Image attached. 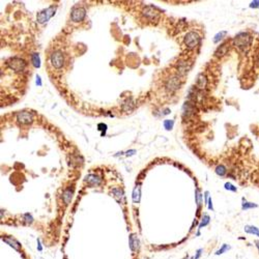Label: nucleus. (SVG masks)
I'll return each instance as SVG.
<instances>
[{
    "mask_svg": "<svg viewBox=\"0 0 259 259\" xmlns=\"http://www.w3.org/2000/svg\"><path fill=\"white\" fill-rule=\"evenodd\" d=\"M253 37L249 32H240L233 39V46L238 50L246 51L252 45Z\"/></svg>",
    "mask_w": 259,
    "mask_h": 259,
    "instance_id": "f257e3e1",
    "label": "nucleus"
},
{
    "mask_svg": "<svg viewBox=\"0 0 259 259\" xmlns=\"http://www.w3.org/2000/svg\"><path fill=\"white\" fill-rule=\"evenodd\" d=\"M50 62L55 69H60L64 64V56H63L61 51H55L53 52L50 56Z\"/></svg>",
    "mask_w": 259,
    "mask_h": 259,
    "instance_id": "f03ea898",
    "label": "nucleus"
},
{
    "mask_svg": "<svg viewBox=\"0 0 259 259\" xmlns=\"http://www.w3.org/2000/svg\"><path fill=\"white\" fill-rule=\"evenodd\" d=\"M199 41H200V36H199L196 32H193V31L187 33L186 37H185V43H186L187 47H188L189 49H194V48H196L197 46H198Z\"/></svg>",
    "mask_w": 259,
    "mask_h": 259,
    "instance_id": "7ed1b4c3",
    "label": "nucleus"
},
{
    "mask_svg": "<svg viewBox=\"0 0 259 259\" xmlns=\"http://www.w3.org/2000/svg\"><path fill=\"white\" fill-rule=\"evenodd\" d=\"M9 67H11V69L16 72H22L26 67V62L21 58H18V57H14L11 60L7 62Z\"/></svg>",
    "mask_w": 259,
    "mask_h": 259,
    "instance_id": "20e7f679",
    "label": "nucleus"
},
{
    "mask_svg": "<svg viewBox=\"0 0 259 259\" xmlns=\"http://www.w3.org/2000/svg\"><path fill=\"white\" fill-rule=\"evenodd\" d=\"M85 18V9L83 7H75L71 14V19L73 22H81Z\"/></svg>",
    "mask_w": 259,
    "mask_h": 259,
    "instance_id": "39448f33",
    "label": "nucleus"
},
{
    "mask_svg": "<svg viewBox=\"0 0 259 259\" xmlns=\"http://www.w3.org/2000/svg\"><path fill=\"white\" fill-rule=\"evenodd\" d=\"M17 119L22 124H27V123H30L32 121V115L29 112L22 111V112H19L17 114Z\"/></svg>",
    "mask_w": 259,
    "mask_h": 259,
    "instance_id": "423d86ee",
    "label": "nucleus"
},
{
    "mask_svg": "<svg viewBox=\"0 0 259 259\" xmlns=\"http://www.w3.org/2000/svg\"><path fill=\"white\" fill-rule=\"evenodd\" d=\"M179 86H180V80L177 77H172L171 79H169L166 84V88L170 91L176 90L177 88H179Z\"/></svg>",
    "mask_w": 259,
    "mask_h": 259,
    "instance_id": "0eeeda50",
    "label": "nucleus"
},
{
    "mask_svg": "<svg viewBox=\"0 0 259 259\" xmlns=\"http://www.w3.org/2000/svg\"><path fill=\"white\" fill-rule=\"evenodd\" d=\"M130 247H131V250L134 251V252L139 251L140 242H139V238H137L136 234H132V235L130 236Z\"/></svg>",
    "mask_w": 259,
    "mask_h": 259,
    "instance_id": "6e6552de",
    "label": "nucleus"
},
{
    "mask_svg": "<svg viewBox=\"0 0 259 259\" xmlns=\"http://www.w3.org/2000/svg\"><path fill=\"white\" fill-rule=\"evenodd\" d=\"M207 84V79L206 77H205L203 74H200V75L198 76V78H197V81H196V86L197 88L199 89H204L205 86H206Z\"/></svg>",
    "mask_w": 259,
    "mask_h": 259,
    "instance_id": "1a4fd4ad",
    "label": "nucleus"
},
{
    "mask_svg": "<svg viewBox=\"0 0 259 259\" xmlns=\"http://www.w3.org/2000/svg\"><path fill=\"white\" fill-rule=\"evenodd\" d=\"M228 49H229V45L227 43H225V44H223V45H221L220 47L217 49L215 54H216V56H218V57H222V56H224V55L227 54Z\"/></svg>",
    "mask_w": 259,
    "mask_h": 259,
    "instance_id": "9d476101",
    "label": "nucleus"
},
{
    "mask_svg": "<svg viewBox=\"0 0 259 259\" xmlns=\"http://www.w3.org/2000/svg\"><path fill=\"white\" fill-rule=\"evenodd\" d=\"M245 232L248 234H253L259 238V228L254 225H246L245 226Z\"/></svg>",
    "mask_w": 259,
    "mask_h": 259,
    "instance_id": "9b49d317",
    "label": "nucleus"
},
{
    "mask_svg": "<svg viewBox=\"0 0 259 259\" xmlns=\"http://www.w3.org/2000/svg\"><path fill=\"white\" fill-rule=\"evenodd\" d=\"M73 193H74V189L73 188H69L63 192L62 194V199L64 201L65 204H69L72 200V197H73Z\"/></svg>",
    "mask_w": 259,
    "mask_h": 259,
    "instance_id": "f8f14e48",
    "label": "nucleus"
},
{
    "mask_svg": "<svg viewBox=\"0 0 259 259\" xmlns=\"http://www.w3.org/2000/svg\"><path fill=\"white\" fill-rule=\"evenodd\" d=\"M3 240H4L6 244H9L11 247H13L14 249H16V250H20V249H21V245L16 240H14L13 238H3Z\"/></svg>",
    "mask_w": 259,
    "mask_h": 259,
    "instance_id": "ddd939ff",
    "label": "nucleus"
},
{
    "mask_svg": "<svg viewBox=\"0 0 259 259\" xmlns=\"http://www.w3.org/2000/svg\"><path fill=\"white\" fill-rule=\"evenodd\" d=\"M144 15L146 16L147 18H149V19H155V18H158L159 17V14L157 13V11H155V9H152V7H150V6H148V7H146V9H145V11H144Z\"/></svg>",
    "mask_w": 259,
    "mask_h": 259,
    "instance_id": "4468645a",
    "label": "nucleus"
},
{
    "mask_svg": "<svg viewBox=\"0 0 259 259\" xmlns=\"http://www.w3.org/2000/svg\"><path fill=\"white\" fill-rule=\"evenodd\" d=\"M85 181H86L87 184L91 185V186H94V185H99L101 182V179L97 176H95V175H88V176H86Z\"/></svg>",
    "mask_w": 259,
    "mask_h": 259,
    "instance_id": "2eb2a0df",
    "label": "nucleus"
},
{
    "mask_svg": "<svg viewBox=\"0 0 259 259\" xmlns=\"http://www.w3.org/2000/svg\"><path fill=\"white\" fill-rule=\"evenodd\" d=\"M258 207V204L254 202H249V201H246V199H243V204H242V208L244 210H251V208H256Z\"/></svg>",
    "mask_w": 259,
    "mask_h": 259,
    "instance_id": "dca6fc26",
    "label": "nucleus"
},
{
    "mask_svg": "<svg viewBox=\"0 0 259 259\" xmlns=\"http://www.w3.org/2000/svg\"><path fill=\"white\" fill-rule=\"evenodd\" d=\"M140 200V186H136V188L134 189V193H133V201L135 203H138Z\"/></svg>",
    "mask_w": 259,
    "mask_h": 259,
    "instance_id": "f3484780",
    "label": "nucleus"
},
{
    "mask_svg": "<svg viewBox=\"0 0 259 259\" xmlns=\"http://www.w3.org/2000/svg\"><path fill=\"white\" fill-rule=\"evenodd\" d=\"M227 168L224 166V165H219L218 167L216 168V173L220 176H225L227 174Z\"/></svg>",
    "mask_w": 259,
    "mask_h": 259,
    "instance_id": "a211bd4d",
    "label": "nucleus"
},
{
    "mask_svg": "<svg viewBox=\"0 0 259 259\" xmlns=\"http://www.w3.org/2000/svg\"><path fill=\"white\" fill-rule=\"evenodd\" d=\"M228 250H230V246H229V245H227V244H224V245H223V246L221 247V248L219 249V250L216 252V255H221V254H223V253L227 252V251H228Z\"/></svg>",
    "mask_w": 259,
    "mask_h": 259,
    "instance_id": "6ab92c4d",
    "label": "nucleus"
},
{
    "mask_svg": "<svg viewBox=\"0 0 259 259\" xmlns=\"http://www.w3.org/2000/svg\"><path fill=\"white\" fill-rule=\"evenodd\" d=\"M226 35H227V31H221L220 33H218V34L215 36L214 41L215 43H219V41H220L221 39H223V37L226 36Z\"/></svg>",
    "mask_w": 259,
    "mask_h": 259,
    "instance_id": "aec40b11",
    "label": "nucleus"
},
{
    "mask_svg": "<svg viewBox=\"0 0 259 259\" xmlns=\"http://www.w3.org/2000/svg\"><path fill=\"white\" fill-rule=\"evenodd\" d=\"M113 194H114V197L117 199L118 201H121L123 197V193L121 190H113Z\"/></svg>",
    "mask_w": 259,
    "mask_h": 259,
    "instance_id": "412c9836",
    "label": "nucleus"
},
{
    "mask_svg": "<svg viewBox=\"0 0 259 259\" xmlns=\"http://www.w3.org/2000/svg\"><path fill=\"white\" fill-rule=\"evenodd\" d=\"M208 223H210V217L207 216V215H205L204 218H203V219H202V221H201L200 225H199V229H201V228H202V227L206 226V225L208 224Z\"/></svg>",
    "mask_w": 259,
    "mask_h": 259,
    "instance_id": "4be33fe9",
    "label": "nucleus"
},
{
    "mask_svg": "<svg viewBox=\"0 0 259 259\" xmlns=\"http://www.w3.org/2000/svg\"><path fill=\"white\" fill-rule=\"evenodd\" d=\"M32 61H33V64H34V67H39V55H37L36 53L32 54Z\"/></svg>",
    "mask_w": 259,
    "mask_h": 259,
    "instance_id": "5701e85b",
    "label": "nucleus"
},
{
    "mask_svg": "<svg viewBox=\"0 0 259 259\" xmlns=\"http://www.w3.org/2000/svg\"><path fill=\"white\" fill-rule=\"evenodd\" d=\"M225 189L229 191H232V192H238V188L234 187L233 185H231L230 182H226V184H225Z\"/></svg>",
    "mask_w": 259,
    "mask_h": 259,
    "instance_id": "b1692460",
    "label": "nucleus"
},
{
    "mask_svg": "<svg viewBox=\"0 0 259 259\" xmlns=\"http://www.w3.org/2000/svg\"><path fill=\"white\" fill-rule=\"evenodd\" d=\"M251 9H259V0H254L250 3Z\"/></svg>",
    "mask_w": 259,
    "mask_h": 259,
    "instance_id": "393cba45",
    "label": "nucleus"
},
{
    "mask_svg": "<svg viewBox=\"0 0 259 259\" xmlns=\"http://www.w3.org/2000/svg\"><path fill=\"white\" fill-rule=\"evenodd\" d=\"M164 125H165V127H166L167 130H171L172 129V125H173V121L172 120H165V122H164Z\"/></svg>",
    "mask_w": 259,
    "mask_h": 259,
    "instance_id": "a878e982",
    "label": "nucleus"
},
{
    "mask_svg": "<svg viewBox=\"0 0 259 259\" xmlns=\"http://www.w3.org/2000/svg\"><path fill=\"white\" fill-rule=\"evenodd\" d=\"M203 252V249H199V250H197V253H196V256L194 257V259H198L199 257L201 256V253Z\"/></svg>",
    "mask_w": 259,
    "mask_h": 259,
    "instance_id": "bb28decb",
    "label": "nucleus"
},
{
    "mask_svg": "<svg viewBox=\"0 0 259 259\" xmlns=\"http://www.w3.org/2000/svg\"><path fill=\"white\" fill-rule=\"evenodd\" d=\"M212 199L210 198V200H208V208H210V210H212Z\"/></svg>",
    "mask_w": 259,
    "mask_h": 259,
    "instance_id": "cd10ccee",
    "label": "nucleus"
},
{
    "mask_svg": "<svg viewBox=\"0 0 259 259\" xmlns=\"http://www.w3.org/2000/svg\"><path fill=\"white\" fill-rule=\"evenodd\" d=\"M255 244H256V248H257V250H258V252H259V240H255Z\"/></svg>",
    "mask_w": 259,
    "mask_h": 259,
    "instance_id": "c85d7f7f",
    "label": "nucleus"
},
{
    "mask_svg": "<svg viewBox=\"0 0 259 259\" xmlns=\"http://www.w3.org/2000/svg\"><path fill=\"white\" fill-rule=\"evenodd\" d=\"M39 250L41 251V244H39Z\"/></svg>",
    "mask_w": 259,
    "mask_h": 259,
    "instance_id": "c756f323",
    "label": "nucleus"
},
{
    "mask_svg": "<svg viewBox=\"0 0 259 259\" xmlns=\"http://www.w3.org/2000/svg\"><path fill=\"white\" fill-rule=\"evenodd\" d=\"M185 259H188V257H186V258H185ZM192 259H194V258H192Z\"/></svg>",
    "mask_w": 259,
    "mask_h": 259,
    "instance_id": "7c9ffc66",
    "label": "nucleus"
}]
</instances>
